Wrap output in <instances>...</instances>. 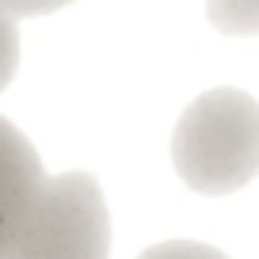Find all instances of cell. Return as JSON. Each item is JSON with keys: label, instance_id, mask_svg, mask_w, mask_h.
Wrapping results in <instances>:
<instances>
[{"label": "cell", "instance_id": "6da1fadb", "mask_svg": "<svg viewBox=\"0 0 259 259\" xmlns=\"http://www.w3.org/2000/svg\"><path fill=\"white\" fill-rule=\"evenodd\" d=\"M171 160L198 194H233L259 171V103L240 88H213L183 111Z\"/></svg>", "mask_w": 259, "mask_h": 259}, {"label": "cell", "instance_id": "7a4b0ae2", "mask_svg": "<svg viewBox=\"0 0 259 259\" xmlns=\"http://www.w3.org/2000/svg\"><path fill=\"white\" fill-rule=\"evenodd\" d=\"M111 218L92 171L46 176L8 259H107Z\"/></svg>", "mask_w": 259, "mask_h": 259}, {"label": "cell", "instance_id": "3957f363", "mask_svg": "<svg viewBox=\"0 0 259 259\" xmlns=\"http://www.w3.org/2000/svg\"><path fill=\"white\" fill-rule=\"evenodd\" d=\"M42 179L46 171L34 145L23 138V130H16L0 114V259H8Z\"/></svg>", "mask_w": 259, "mask_h": 259}, {"label": "cell", "instance_id": "277c9868", "mask_svg": "<svg viewBox=\"0 0 259 259\" xmlns=\"http://www.w3.org/2000/svg\"><path fill=\"white\" fill-rule=\"evenodd\" d=\"M206 12H210V23L225 34H248L259 31V0H206Z\"/></svg>", "mask_w": 259, "mask_h": 259}, {"label": "cell", "instance_id": "5b68a950", "mask_svg": "<svg viewBox=\"0 0 259 259\" xmlns=\"http://www.w3.org/2000/svg\"><path fill=\"white\" fill-rule=\"evenodd\" d=\"M19 19H12L8 12L0 8V92L16 80V69H19V31H16Z\"/></svg>", "mask_w": 259, "mask_h": 259}, {"label": "cell", "instance_id": "8992f818", "mask_svg": "<svg viewBox=\"0 0 259 259\" xmlns=\"http://www.w3.org/2000/svg\"><path fill=\"white\" fill-rule=\"evenodd\" d=\"M138 259H225V255L218 248H210V244H198V240H168V244L149 248Z\"/></svg>", "mask_w": 259, "mask_h": 259}, {"label": "cell", "instance_id": "52a82bcc", "mask_svg": "<svg viewBox=\"0 0 259 259\" xmlns=\"http://www.w3.org/2000/svg\"><path fill=\"white\" fill-rule=\"evenodd\" d=\"M65 4H73V0H0V8L8 12L12 19H31V16H50V12H61Z\"/></svg>", "mask_w": 259, "mask_h": 259}]
</instances>
